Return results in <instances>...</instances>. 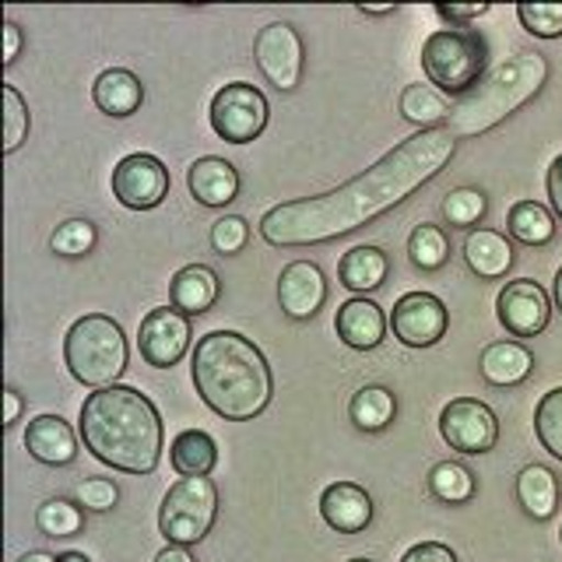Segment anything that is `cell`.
I'll return each mask as SVG.
<instances>
[{"label":"cell","mask_w":562,"mask_h":562,"mask_svg":"<svg viewBox=\"0 0 562 562\" xmlns=\"http://www.w3.org/2000/svg\"><path fill=\"white\" fill-rule=\"evenodd\" d=\"M211 131L228 145H250L271 120L268 95L250 81H228L211 99Z\"/></svg>","instance_id":"cell-8"},{"label":"cell","mask_w":562,"mask_h":562,"mask_svg":"<svg viewBox=\"0 0 562 562\" xmlns=\"http://www.w3.org/2000/svg\"><path fill=\"white\" fill-rule=\"evenodd\" d=\"M0 92H4V155H14L29 134V105L14 85H4Z\"/></svg>","instance_id":"cell-37"},{"label":"cell","mask_w":562,"mask_h":562,"mask_svg":"<svg viewBox=\"0 0 562 562\" xmlns=\"http://www.w3.org/2000/svg\"><path fill=\"white\" fill-rule=\"evenodd\" d=\"M520 25L535 35V40H562V0L552 4H517Z\"/></svg>","instance_id":"cell-36"},{"label":"cell","mask_w":562,"mask_h":562,"mask_svg":"<svg viewBox=\"0 0 562 562\" xmlns=\"http://www.w3.org/2000/svg\"><path fill=\"white\" fill-rule=\"evenodd\" d=\"M496 316L514 338H538L552 321V299L531 278L506 281L496 299Z\"/></svg>","instance_id":"cell-14"},{"label":"cell","mask_w":562,"mask_h":562,"mask_svg":"<svg viewBox=\"0 0 562 562\" xmlns=\"http://www.w3.org/2000/svg\"><path fill=\"white\" fill-rule=\"evenodd\" d=\"M22 43H25L22 40V25L8 18V22H4V67H11L18 60V53H22Z\"/></svg>","instance_id":"cell-43"},{"label":"cell","mask_w":562,"mask_h":562,"mask_svg":"<svg viewBox=\"0 0 562 562\" xmlns=\"http://www.w3.org/2000/svg\"><path fill=\"white\" fill-rule=\"evenodd\" d=\"M155 562H193V555L183 544H166V549L155 555Z\"/></svg>","instance_id":"cell-45"},{"label":"cell","mask_w":562,"mask_h":562,"mask_svg":"<svg viewBox=\"0 0 562 562\" xmlns=\"http://www.w3.org/2000/svg\"><path fill=\"white\" fill-rule=\"evenodd\" d=\"M278 303L289 321H313L327 303V278L313 260H292L278 274Z\"/></svg>","instance_id":"cell-15"},{"label":"cell","mask_w":562,"mask_h":562,"mask_svg":"<svg viewBox=\"0 0 562 562\" xmlns=\"http://www.w3.org/2000/svg\"><path fill=\"white\" fill-rule=\"evenodd\" d=\"M57 562H92V559H88L85 552H60Z\"/></svg>","instance_id":"cell-49"},{"label":"cell","mask_w":562,"mask_h":562,"mask_svg":"<svg viewBox=\"0 0 562 562\" xmlns=\"http://www.w3.org/2000/svg\"><path fill=\"white\" fill-rule=\"evenodd\" d=\"M127 356L131 348L127 338H123V327L105 313L81 316V321L70 324L64 338L67 373L81 386H92V391L116 386V380L127 373Z\"/></svg>","instance_id":"cell-5"},{"label":"cell","mask_w":562,"mask_h":562,"mask_svg":"<svg viewBox=\"0 0 562 562\" xmlns=\"http://www.w3.org/2000/svg\"><path fill=\"white\" fill-rule=\"evenodd\" d=\"M18 562H57V555H49V552H25Z\"/></svg>","instance_id":"cell-47"},{"label":"cell","mask_w":562,"mask_h":562,"mask_svg":"<svg viewBox=\"0 0 562 562\" xmlns=\"http://www.w3.org/2000/svg\"><path fill=\"white\" fill-rule=\"evenodd\" d=\"M35 527L46 538H78L85 531V506L78 499L53 496L35 509Z\"/></svg>","instance_id":"cell-32"},{"label":"cell","mask_w":562,"mask_h":562,"mask_svg":"<svg viewBox=\"0 0 562 562\" xmlns=\"http://www.w3.org/2000/svg\"><path fill=\"white\" fill-rule=\"evenodd\" d=\"M439 436L464 457H482L499 443V418L479 397H457L439 412Z\"/></svg>","instance_id":"cell-10"},{"label":"cell","mask_w":562,"mask_h":562,"mask_svg":"<svg viewBox=\"0 0 562 562\" xmlns=\"http://www.w3.org/2000/svg\"><path fill=\"white\" fill-rule=\"evenodd\" d=\"M479 373L488 386H520L535 373V351L524 341H492L479 356Z\"/></svg>","instance_id":"cell-22"},{"label":"cell","mask_w":562,"mask_h":562,"mask_svg":"<svg viewBox=\"0 0 562 562\" xmlns=\"http://www.w3.org/2000/svg\"><path fill=\"white\" fill-rule=\"evenodd\" d=\"M190 338H193V330H190L187 313H180L176 306L148 310L145 321H140V330H137L140 359H145L151 369H172L187 356Z\"/></svg>","instance_id":"cell-13"},{"label":"cell","mask_w":562,"mask_h":562,"mask_svg":"<svg viewBox=\"0 0 562 562\" xmlns=\"http://www.w3.org/2000/svg\"><path fill=\"white\" fill-rule=\"evenodd\" d=\"M22 412H25L22 394H18L14 386H4V429L18 426V422H22Z\"/></svg>","instance_id":"cell-44"},{"label":"cell","mask_w":562,"mask_h":562,"mask_svg":"<svg viewBox=\"0 0 562 562\" xmlns=\"http://www.w3.org/2000/svg\"><path fill=\"white\" fill-rule=\"evenodd\" d=\"M488 67V46L471 29H436L422 43V70L436 92L453 99L471 95Z\"/></svg>","instance_id":"cell-6"},{"label":"cell","mask_w":562,"mask_h":562,"mask_svg":"<svg viewBox=\"0 0 562 562\" xmlns=\"http://www.w3.org/2000/svg\"><path fill=\"white\" fill-rule=\"evenodd\" d=\"M401 562H457V552L443 541H418L401 555Z\"/></svg>","instance_id":"cell-41"},{"label":"cell","mask_w":562,"mask_h":562,"mask_svg":"<svg viewBox=\"0 0 562 562\" xmlns=\"http://www.w3.org/2000/svg\"><path fill=\"white\" fill-rule=\"evenodd\" d=\"M218 295H222V281L215 268H207V263H187L169 281V303L187 316L207 313L218 303Z\"/></svg>","instance_id":"cell-21"},{"label":"cell","mask_w":562,"mask_h":562,"mask_svg":"<svg viewBox=\"0 0 562 562\" xmlns=\"http://www.w3.org/2000/svg\"><path fill=\"white\" fill-rule=\"evenodd\" d=\"M559 538H562V531H559Z\"/></svg>","instance_id":"cell-51"},{"label":"cell","mask_w":562,"mask_h":562,"mask_svg":"<svg viewBox=\"0 0 562 562\" xmlns=\"http://www.w3.org/2000/svg\"><path fill=\"white\" fill-rule=\"evenodd\" d=\"M92 102L95 110L113 116V120H127L140 110V102H145V85L127 67H110L102 70L92 85Z\"/></svg>","instance_id":"cell-23"},{"label":"cell","mask_w":562,"mask_h":562,"mask_svg":"<svg viewBox=\"0 0 562 562\" xmlns=\"http://www.w3.org/2000/svg\"><path fill=\"white\" fill-rule=\"evenodd\" d=\"M348 418L351 426L366 436H376L383 429H391V422L397 418V397L391 386L383 383H366L359 386L348 401Z\"/></svg>","instance_id":"cell-25"},{"label":"cell","mask_w":562,"mask_h":562,"mask_svg":"<svg viewBox=\"0 0 562 562\" xmlns=\"http://www.w3.org/2000/svg\"><path fill=\"white\" fill-rule=\"evenodd\" d=\"M506 228L524 246H549L555 239V215L538 201H517L506 215Z\"/></svg>","instance_id":"cell-30"},{"label":"cell","mask_w":562,"mask_h":562,"mask_svg":"<svg viewBox=\"0 0 562 562\" xmlns=\"http://www.w3.org/2000/svg\"><path fill=\"white\" fill-rule=\"evenodd\" d=\"M99 246V228L92 218H67L53 228L49 236V250L64 257V260H81Z\"/></svg>","instance_id":"cell-34"},{"label":"cell","mask_w":562,"mask_h":562,"mask_svg":"<svg viewBox=\"0 0 562 562\" xmlns=\"http://www.w3.org/2000/svg\"><path fill=\"white\" fill-rule=\"evenodd\" d=\"M254 60L274 92H281V95L295 92V88L303 85V70H306L303 35H299L295 25H289V22L263 25L254 40Z\"/></svg>","instance_id":"cell-9"},{"label":"cell","mask_w":562,"mask_h":562,"mask_svg":"<svg viewBox=\"0 0 562 562\" xmlns=\"http://www.w3.org/2000/svg\"><path fill=\"white\" fill-rule=\"evenodd\" d=\"M544 81H549V60L538 49H520L499 67H492L471 95L453 102L447 127L457 134V140L482 137L492 127H499L506 116H514L520 105L531 102Z\"/></svg>","instance_id":"cell-4"},{"label":"cell","mask_w":562,"mask_h":562,"mask_svg":"<svg viewBox=\"0 0 562 562\" xmlns=\"http://www.w3.org/2000/svg\"><path fill=\"white\" fill-rule=\"evenodd\" d=\"M321 517L330 531L359 535L373 524V496L356 482H330L321 492Z\"/></svg>","instance_id":"cell-17"},{"label":"cell","mask_w":562,"mask_h":562,"mask_svg":"<svg viewBox=\"0 0 562 562\" xmlns=\"http://www.w3.org/2000/svg\"><path fill=\"white\" fill-rule=\"evenodd\" d=\"M218 520V485L211 479H180L158 506V531L169 544H201Z\"/></svg>","instance_id":"cell-7"},{"label":"cell","mask_w":562,"mask_h":562,"mask_svg":"<svg viewBox=\"0 0 562 562\" xmlns=\"http://www.w3.org/2000/svg\"><path fill=\"white\" fill-rule=\"evenodd\" d=\"M25 450L46 468H67L78 461V432L60 415H35L25 429Z\"/></svg>","instance_id":"cell-18"},{"label":"cell","mask_w":562,"mask_h":562,"mask_svg":"<svg viewBox=\"0 0 562 562\" xmlns=\"http://www.w3.org/2000/svg\"><path fill=\"white\" fill-rule=\"evenodd\" d=\"M169 464L180 479H207L218 464V443L204 429H183L169 447Z\"/></svg>","instance_id":"cell-26"},{"label":"cell","mask_w":562,"mask_h":562,"mask_svg":"<svg viewBox=\"0 0 562 562\" xmlns=\"http://www.w3.org/2000/svg\"><path fill=\"white\" fill-rule=\"evenodd\" d=\"M535 436L555 461H562V386L549 391L535 408Z\"/></svg>","instance_id":"cell-35"},{"label":"cell","mask_w":562,"mask_h":562,"mask_svg":"<svg viewBox=\"0 0 562 562\" xmlns=\"http://www.w3.org/2000/svg\"><path fill=\"white\" fill-rule=\"evenodd\" d=\"M386 274H391V257H386L380 246L373 243H359L341 257L338 263V278L348 292L366 295V292H376L383 289Z\"/></svg>","instance_id":"cell-24"},{"label":"cell","mask_w":562,"mask_h":562,"mask_svg":"<svg viewBox=\"0 0 562 562\" xmlns=\"http://www.w3.org/2000/svg\"><path fill=\"white\" fill-rule=\"evenodd\" d=\"M75 499L85 506V514H110L120 503V485L113 479H85Z\"/></svg>","instance_id":"cell-39"},{"label":"cell","mask_w":562,"mask_h":562,"mask_svg":"<svg viewBox=\"0 0 562 562\" xmlns=\"http://www.w3.org/2000/svg\"><path fill=\"white\" fill-rule=\"evenodd\" d=\"M517 503L531 520H552L559 509V474L544 464H527L517 474Z\"/></svg>","instance_id":"cell-27"},{"label":"cell","mask_w":562,"mask_h":562,"mask_svg":"<svg viewBox=\"0 0 562 562\" xmlns=\"http://www.w3.org/2000/svg\"><path fill=\"white\" fill-rule=\"evenodd\" d=\"M348 562H373V559H362V555H359V559H348Z\"/></svg>","instance_id":"cell-50"},{"label":"cell","mask_w":562,"mask_h":562,"mask_svg":"<svg viewBox=\"0 0 562 562\" xmlns=\"http://www.w3.org/2000/svg\"><path fill=\"white\" fill-rule=\"evenodd\" d=\"M401 116L415 123L418 131H432V127H447L453 105L436 92L432 85H408L401 92Z\"/></svg>","instance_id":"cell-29"},{"label":"cell","mask_w":562,"mask_h":562,"mask_svg":"<svg viewBox=\"0 0 562 562\" xmlns=\"http://www.w3.org/2000/svg\"><path fill=\"white\" fill-rule=\"evenodd\" d=\"M450 310L432 292H404L391 310V330L404 348H432L447 338Z\"/></svg>","instance_id":"cell-11"},{"label":"cell","mask_w":562,"mask_h":562,"mask_svg":"<svg viewBox=\"0 0 562 562\" xmlns=\"http://www.w3.org/2000/svg\"><path fill=\"white\" fill-rule=\"evenodd\" d=\"M457 134L450 127H432L404 137L380 162L366 172L351 176L348 183L334 187L313 198L281 201L263 211L257 225L260 239L278 250H295V246H324L338 236L356 233L362 225H373L386 211L404 204L415 190L450 166L457 155Z\"/></svg>","instance_id":"cell-1"},{"label":"cell","mask_w":562,"mask_h":562,"mask_svg":"<svg viewBox=\"0 0 562 562\" xmlns=\"http://www.w3.org/2000/svg\"><path fill=\"white\" fill-rule=\"evenodd\" d=\"M187 187L201 207H228L239 198V172L228 158L204 155L187 169Z\"/></svg>","instance_id":"cell-19"},{"label":"cell","mask_w":562,"mask_h":562,"mask_svg":"<svg viewBox=\"0 0 562 562\" xmlns=\"http://www.w3.org/2000/svg\"><path fill=\"white\" fill-rule=\"evenodd\" d=\"M461 254H464L468 271L482 281L506 278L509 268H514V260H517L514 243H509L503 233H496V228H474V233H468Z\"/></svg>","instance_id":"cell-20"},{"label":"cell","mask_w":562,"mask_h":562,"mask_svg":"<svg viewBox=\"0 0 562 562\" xmlns=\"http://www.w3.org/2000/svg\"><path fill=\"white\" fill-rule=\"evenodd\" d=\"M439 211H443L450 228H468V233H474V228H482V222L488 215V198L479 187H457L443 198Z\"/></svg>","instance_id":"cell-33"},{"label":"cell","mask_w":562,"mask_h":562,"mask_svg":"<svg viewBox=\"0 0 562 562\" xmlns=\"http://www.w3.org/2000/svg\"><path fill=\"white\" fill-rule=\"evenodd\" d=\"M386 327H391V316H383V310L366 295H351L334 316V330L351 351H376L386 341Z\"/></svg>","instance_id":"cell-16"},{"label":"cell","mask_w":562,"mask_h":562,"mask_svg":"<svg viewBox=\"0 0 562 562\" xmlns=\"http://www.w3.org/2000/svg\"><path fill=\"white\" fill-rule=\"evenodd\" d=\"M544 187H549V198H552L555 215L562 218V155H555V158H552L549 176H544Z\"/></svg>","instance_id":"cell-42"},{"label":"cell","mask_w":562,"mask_h":562,"mask_svg":"<svg viewBox=\"0 0 562 562\" xmlns=\"http://www.w3.org/2000/svg\"><path fill=\"white\" fill-rule=\"evenodd\" d=\"M426 485H429V496L443 506H464L474 499V492H479V479H474L461 461L432 464L426 474Z\"/></svg>","instance_id":"cell-28"},{"label":"cell","mask_w":562,"mask_h":562,"mask_svg":"<svg viewBox=\"0 0 562 562\" xmlns=\"http://www.w3.org/2000/svg\"><path fill=\"white\" fill-rule=\"evenodd\" d=\"M246 243H250V222L243 215H222L211 225V246H215V254L236 257L246 250Z\"/></svg>","instance_id":"cell-38"},{"label":"cell","mask_w":562,"mask_h":562,"mask_svg":"<svg viewBox=\"0 0 562 562\" xmlns=\"http://www.w3.org/2000/svg\"><path fill=\"white\" fill-rule=\"evenodd\" d=\"M113 198L127 211H151L169 198V169L162 158L148 151H134L120 158L113 169Z\"/></svg>","instance_id":"cell-12"},{"label":"cell","mask_w":562,"mask_h":562,"mask_svg":"<svg viewBox=\"0 0 562 562\" xmlns=\"http://www.w3.org/2000/svg\"><path fill=\"white\" fill-rule=\"evenodd\" d=\"M356 11H359V14H369V18H383V14H394L397 8H394V4H383V8H373V4H359Z\"/></svg>","instance_id":"cell-46"},{"label":"cell","mask_w":562,"mask_h":562,"mask_svg":"<svg viewBox=\"0 0 562 562\" xmlns=\"http://www.w3.org/2000/svg\"><path fill=\"white\" fill-rule=\"evenodd\" d=\"M190 376L201 401L225 422H250L268 412L274 373L263 351L239 330H211L198 338Z\"/></svg>","instance_id":"cell-3"},{"label":"cell","mask_w":562,"mask_h":562,"mask_svg":"<svg viewBox=\"0 0 562 562\" xmlns=\"http://www.w3.org/2000/svg\"><path fill=\"white\" fill-rule=\"evenodd\" d=\"M443 22H450V29H468L471 22H479L492 11V4H436L432 8Z\"/></svg>","instance_id":"cell-40"},{"label":"cell","mask_w":562,"mask_h":562,"mask_svg":"<svg viewBox=\"0 0 562 562\" xmlns=\"http://www.w3.org/2000/svg\"><path fill=\"white\" fill-rule=\"evenodd\" d=\"M408 260L415 263L418 271H426V274L447 268V260H450V236H447V228L432 225V222L415 225L412 236H408Z\"/></svg>","instance_id":"cell-31"},{"label":"cell","mask_w":562,"mask_h":562,"mask_svg":"<svg viewBox=\"0 0 562 562\" xmlns=\"http://www.w3.org/2000/svg\"><path fill=\"white\" fill-rule=\"evenodd\" d=\"M552 295H555V310L562 313V268L555 271V285H552Z\"/></svg>","instance_id":"cell-48"},{"label":"cell","mask_w":562,"mask_h":562,"mask_svg":"<svg viewBox=\"0 0 562 562\" xmlns=\"http://www.w3.org/2000/svg\"><path fill=\"white\" fill-rule=\"evenodd\" d=\"M78 436L99 464L123 474H151L166 450V429L155 401L137 386L120 383L85 397Z\"/></svg>","instance_id":"cell-2"}]
</instances>
